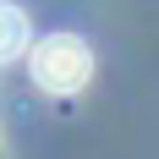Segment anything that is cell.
<instances>
[{
    "label": "cell",
    "mask_w": 159,
    "mask_h": 159,
    "mask_svg": "<svg viewBox=\"0 0 159 159\" xmlns=\"http://www.w3.org/2000/svg\"><path fill=\"white\" fill-rule=\"evenodd\" d=\"M28 49H33V22H28V11L11 6V0H0V66L22 61Z\"/></svg>",
    "instance_id": "2"
},
{
    "label": "cell",
    "mask_w": 159,
    "mask_h": 159,
    "mask_svg": "<svg viewBox=\"0 0 159 159\" xmlns=\"http://www.w3.org/2000/svg\"><path fill=\"white\" fill-rule=\"evenodd\" d=\"M28 71H33V82H39L44 93L71 99V93L88 88V77H93V49L82 44L77 33H49V39H33Z\"/></svg>",
    "instance_id": "1"
}]
</instances>
